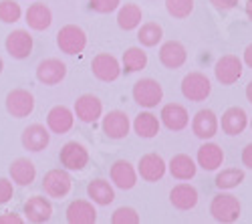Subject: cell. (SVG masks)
Wrapping results in <instances>:
<instances>
[{
    "label": "cell",
    "mask_w": 252,
    "mask_h": 224,
    "mask_svg": "<svg viewBox=\"0 0 252 224\" xmlns=\"http://www.w3.org/2000/svg\"><path fill=\"white\" fill-rule=\"evenodd\" d=\"M242 61H244V63H246V65L252 69V43H250V45L244 49V59H242Z\"/></svg>",
    "instance_id": "obj_43"
},
{
    "label": "cell",
    "mask_w": 252,
    "mask_h": 224,
    "mask_svg": "<svg viewBox=\"0 0 252 224\" xmlns=\"http://www.w3.org/2000/svg\"><path fill=\"white\" fill-rule=\"evenodd\" d=\"M121 65H123L121 71H125V73L143 71L145 65H148V53H145L141 47H129L121 57Z\"/></svg>",
    "instance_id": "obj_31"
},
{
    "label": "cell",
    "mask_w": 252,
    "mask_h": 224,
    "mask_svg": "<svg viewBox=\"0 0 252 224\" xmlns=\"http://www.w3.org/2000/svg\"><path fill=\"white\" fill-rule=\"evenodd\" d=\"M242 182H244V170H240V168H226V170L216 174L214 184H216L218 190H232V188L240 186Z\"/></svg>",
    "instance_id": "obj_33"
},
{
    "label": "cell",
    "mask_w": 252,
    "mask_h": 224,
    "mask_svg": "<svg viewBox=\"0 0 252 224\" xmlns=\"http://www.w3.org/2000/svg\"><path fill=\"white\" fill-rule=\"evenodd\" d=\"M167 170L165 160L159 154H145L139 158V164H137V174L141 176V180L145 182H159L163 178Z\"/></svg>",
    "instance_id": "obj_14"
},
{
    "label": "cell",
    "mask_w": 252,
    "mask_h": 224,
    "mask_svg": "<svg viewBox=\"0 0 252 224\" xmlns=\"http://www.w3.org/2000/svg\"><path fill=\"white\" fill-rule=\"evenodd\" d=\"M246 99H248L250 103H252V81H250V83L246 85Z\"/></svg>",
    "instance_id": "obj_44"
},
{
    "label": "cell",
    "mask_w": 252,
    "mask_h": 224,
    "mask_svg": "<svg viewBox=\"0 0 252 224\" xmlns=\"http://www.w3.org/2000/svg\"><path fill=\"white\" fill-rule=\"evenodd\" d=\"M188 59V51L180 40H167L159 49V63L165 69H180Z\"/></svg>",
    "instance_id": "obj_21"
},
{
    "label": "cell",
    "mask_w": 252,
    "mask_h": 224,
    "mask_svg": "<svg viewBox=\"0 0 252 224\" xmlns=\"http://www.w3.org/2000/svg\"><path fill=\"white\" fill-rule=\"evenodd\" d=\"M165 10L174 18H188L194 12V0H165Z\"/></svg>",
    "instance_id": "obj_35"
},
{
    "label": "cell",
    "mask_w": 252,
    "mask_h": 224,
    "mask_svg": "<svg viewBox=\"0 0 252 224\" xmlns=\"http://www.w3.org/2000/svg\"><path fill=\"white\" fill-rule=\"evenodd\" d=\"M212 93V83H210V79L200 73V71H194V73H188L182 81V95L190 101H206L208 95Z\"/></svg>",
    "instance_id": "obj_4"
},
{
    "label": "cell",
    "mask_w": 252,
    "mask_h": 224,
    "mask_svg": "<svg viewBox=\"0 0 252 224\" xmlns=\"http://www.w3.org/2000/svg\"><path fill=\"white\" fill-rule=\"evenodd\" d=\"M20 16H23V8L16 0H2L0 2V20L6 25H12V23H18Z\"/></svg>",
    "instance_id": "obj_36"
},
{
    "label": "cell",
    "mask_w": 252,
    "mask_h": 224,
    "mask_svg": "<svg viewBox=\"0 0 252 224\" xmlns=\"http://www.w3.org/2000/svg\"><path fill=\"white\" fill-rule=\"evenodd\" d=\"M14 196V184L10 178H0V204H8Z\"/></svg>",
    "instance_id": "obj_39"
},
{
    "label": "cell",
    "mask_w": 252,
    "mask_h": 224,
    "mask_svg": "<svg viewBox=\"0 0 252 224\" xmlns=\"http://www.w3.org/2000/svg\"><path fill=\"white\" fill-rule=\"evenodd\" d=\"M23 222H25V218H20L14 212H6L0 216V224H23Z\"/></svg>",
    "instance_id": "obj_41"
},
{
    "label": "cell",
    "mask_w": 252,
    "mask_h": 224,
    "mask_svg": "<svg viewBox=\"0 0 252 224\" xmlns=\"http://www.w3.org/2000/svg\"><path fill=\"white\" fill-rule=\"evenodd\" d=\"M4 105H6V111L16 119L29 117L34 111V95L29 89H12L6 95Z\"/></svg>",
    "instance_id": "obj_8"
},
{
    "label": "cell",
    "mask_w": 252,
    "mask_h": 224,
    "mask_svg": "<svg viewBox=\"0 0 252 224\" xmlns=\"http://www.w3.org/2000/svg\"><path fill=\"white\" fill-rule=\"evenodd\" d=\"M159 128H161V121L158 119V115L150 113V111H141L135 121H133V129L139 137L143 139H152L159 133Z\"/></svg>",
    "instance_id": "obj_30"
},
{
    "label": "cell",
    "mask_w": 252,
    "mask_h": 224,
    "mask_svg": "<svg viewBox=\"0 0 252 224\" xmlns=\"http://www.w3.org/2000/svg\"><path fill=\"white\" fill-rule=\"evenodd\" d=\"M25 20L32 31H47L53 25V12L45 2H34L27 8Z\"/></svg>",
    "instance_id": "obj_26"
},
{
    "label": "cell",
    "mask_w": 252,
    "mask_h": 224,
    "mask_svg": "<svg viewBox=\"0 0 252 224\" xmlns=\"http://www.w3.org/2000/svg\"><path fill=\"white\" fill-rule=\"evenodd\" d=\"M57 45L65 55H79L87 47V32L77 25H65L57 32Z\"/></svg>",
    "instance_id": "obj_2"
},
{
    "label": "cell",
    "mask_w": 252,
    "mask_h": 224,
    "mask_svg": "<svg viewBox=\"0 0 252 224\" xmlns=\"http://www.w3.org/2000/svg\"><path fill=\"white\" fill-rule=\"evenodd\" d=\"M196 161L198 166L206 172H214L218 170L222 164H224V150L218 146V144H212V141H208V144L200 146L198 150V156H196Z\"/></svg>",
    "instance_id": "obj_24"
},
{
    "label": "cell",
    "mask_w": 252,
    "mask_h": 224,
    "mask_svg": "<svg viewBox=\"0 0 252 224\" xmlns=\"http://www.w3.org/2000/svg\"><path fill=\"white\" fill-rule=\"evenodd\" d=\"M73 126H75V113L65 105H55L47 115V128L57 135L69 133Z\"/></svg>",
    "instance_id": "obj_18"
},
{
    "label": "cell",
    "mask_w": 252,
    "mask_h": 224,
    "mask_svg": "<svg viewBox=\"0 0 252 224\" xmlns=\"http://www.w3.org/2000/svg\"><path fill=\"white\" fill-rule=\"evenodd\" d=\"M242 206H240V200L234 194H216L210 202V214L216 222L222 224H232L240 218Z\"/></svg>",
    "instance_id": "obj_1"
},
{
    "label": "cell",
    "mask_w": 252,
    "mask_h": 224,
    "mask_svg": "<svg viewBox=\"0 0 252 224\" xmlns=\"http://www.w3.org/2000/svg\"><path fill=\"white\" fill-rule=\"evenodd\" d=\"M109 176L119 190H131L137 184V170L127 160H117L109 170Z\"/></svg>",
    "instance_id": "obj_20"
},
{
    "label": "cell",
    "mask_w": 252,
    "mask_h": 224,
    "mask_svg": "<svg viewBox=\"0 0 252 224\" xmlns=\"http://www.w3.org/2000/svg\"><path fill=\"white\" fill-rule=\"evenodd\" d=\"M220 126L226 135H240L248 126V115L242 107H228L222 113Z\"/></svg>",
    "instance_id": "obj_25"
},
{
    "label": "cell",
    "mask_w": 252,
    "mask_h": 224,
    "mask_svg": "<svg viewBox=\"0 0 252 224\" xmlns=\"http://www.w3.org/2000/svg\"><path fill=\"white\" fill-rule=\"evenodd\" d=\"M141 18H143L141 8L133 2H127V4H123L117 12V25L123 31H133L141 25Z\"/></svg>",
    "instance_id": "obj_32"
},
{
    "label": "cell",
    "mask_w": 252,
    "mask_h": 224,
    "mask_svg": "<svg viewBox=\"0 0 252 224\" xmlns=\"http://www.w3.org/2000/svg\"><path fill=\"white\" fill-rule=\"evenodd\" d=\"M8 176L16 186H31L36 178V166L29 158H16L8 168Z\"/></svg>",
    "instance_id": "obj_22"
},
{
    "label": "cell",
    "mask_w": 252,
    "mask_h": 224,
    "mask_svg": "<svg viewBox=\"0 0 252 224\" xmlns=\"http://www.w3.org/2000/svg\"><path fill=\"white\" fill-rule=\"evenodd\" d=\"M20 139H23L25 150L36 154V152H43V150L49 148V144H51V131L43 124H32L29 128H25L23 137H20Z\"/></svg>",
    "instance_id": "obj_15"
},
{
    "label": "cell",
    "mask_w": 252,
    "mask_h": 224,
    "mask_svg": "<svg viewBox=\"0 0 252 224\" xmlns=\"http://www.w3.org/2000/svg\"><path fill=\"white\" fill-rule=\"evenodd\" d=\"M91 71L93 75L103 81V83H111V81L119 79L121 75V65L119 61L109 55V53H99L97 57H93V63H91Z\"/></svg>",
    "instance_id": "obj_13"
},
{
    "label": "cell",
    "mask_w": 252,
    "mask_h": 224,
    "mask_svg": "<svg viewBox=\"0 0 252 224\" xmlns=\"http://www.w3.org/2000/svg\"><path fill=\"white\" fill-rule=\"evenodd\" d=\"M59 161L65 170L79 172L89 164V152L83 144H79V141H67L59 152Z\"/></svg>",
    "instance_id": "obj_6"
},
{
    "label": "cell",
    "mask_w": 252,
    "mask_h": 224,
    "mask_svg": "<svg viewBox=\"0 0 252 224\" xmlns=\"http://www.w3.org/2000/svg\"><path fill=\"white\" fill-rule=\"evenodd\" d=\"M2 71H4V61H2V57H0V75H2Z\"/></svg>",
    "instance_id": "obj_46"
},
{
    "label": "cell",
    "mask_w": 252,
    "mask_h": 224,
    "mask_svg": "<svg viewBox=\"0 0 252 224\" xmlns=\"http://www.w3.org/2000/svg\"><path fill=\"white\" fill-rule=\"evenodd\" d=\"M71 188H73V180L65 168L49 170L43 178V190L49 198H57V200L65 198V196H69Z\"/></svg>",
    "instance_id": "obj_3"
},
{
    "label": "cell",
    "mask_w": 252,
    "mask_h": 224,
    "mask_svg": "<svg viewBox=\"0 0 252 224\" xmlns=\"http://www.w3.org/2000/svg\"><path fill=\"white\" fill-rule=\"evenodd\" d=\"M73 113L79 121H83V124H95V121L101 119V115H103V103L97 95L85 93L75 101Z\"/></svg>",
    "instance_id": "obj_11"
},
{
    "label": "cell",
    "mask_w": 252,
    "mask_h": 224,
    "mask_svg": "<svg viewBox=\"0 0 252 224\" xmlns=\"http://www.w3.org/2000/svg\"><path fill=\"white\" fill-rule=\"evenodd\" d=\"M218 128H220L218 117H216V113L212 109H200L194 115V119H192V131H194V135L204 139V141L212 139L218 133Z\"/></svg>",
    "instance_id": "obj_17"
},
{
    "label": "cell",
    "mask_w": 252,
    "mask_h": 224,
    "mask_svg": "<svg viewBox=\"0 0 252 224\" xmlns=\"http://www.w3.org/2000/svg\"><path fill=\"white\" fill-rule=\"evenodd\" d=\"M210 4H212L216 10L226 12V10H232L238 6V0H210Z\"/></svg>",
    "instance_id": "obj_40"
},
{
    "label": "cell",
    "mask_w": 252,
    "mask_h": 224,
    "mask_svg": "<svg viewBox=\"0 0 252 224\" xmlns=\"http://www.w3.org/2000/svg\"><path fill=\"white\" fill-rule=\"evenodd\" d=\"M67 77V65L61 59L49 57L36 65V79L43 85H59Z\"/></svg>",
    "instance_id": "obj_12"
},
{
    "label": "cell",
    "mask_w": 252,
    "mask_h": 224,
    "mask_svg": "<svg viewBox=\"0 0 252 224\" xmlns=\"http://www.w3.org/2000/svg\"><path fill=\"white\" fill-rule=\"evenodd\" d=\"M87 196L91 198L93 204L109 206L111 202L115 200V190H113V186L109 184L107 180L97 178V180L89 182V186H87Z\"/></svg>",
    "instance_id": "obj_29"
},
{
    "label": "cell",
    "mask_w": 252,
    "mask_h": 224,
    "mask_svg": "<svg viewBox=\"0 0 252 224\" xmlns=\"http://www.w3.org/2000/svg\"><path fill=\"white\" fill-rule=\"evenodd\" d=\"M250 128H252V119H250Z\"/></svg>",
    "instance_id": "obj_47"
},
{
    "label": "cell",
    "mask_w": 252,
    "mask_h": 224,
    "mask_svg": "<svg viewBox=\"0 0 252 224\" xmlns=\"http://www.w3.org/2000/svg\"><path fill=\"white\" fill-rule=\"evenodd\" d=\"M214 75L218 79V83L222 85H234L236 81L242 77V59L236 55H224L216 61Z\"/></svg>",
    "instance_id": "obj_10"
},
{
    "label": "cell",
    "mask_w": 252,
    "mask_h": 224,
    "mask_svg": "<svg viewBox=\"0 0 252 224\" xmlns=\"http://www.w3.org/2000/svg\"><path fill=\"white\" fill-rule=\"evenodd\" d=\"M121 4V0H89V6L91 10L99 12V14H109L115 12Z\"/></svg>",
    "instance_id": "obj_38"
},
{
    "label": "cell",
    "mask_w": 252,
    "mask_h": 224,
    "mask_svg": "<svg viewBox=\"0 0 252 224\" xmlns=\"http://www.w3.org/2000/svg\"><path fill=\"white\" fill-rule=\"evenodd\" d=\"M4 47H6V53L12 57V59H29L31 53H32V47H34V40H32V34L25 29H16L12 31L6 40H4Z\"/></svg>",
    "instance_id": "obj_9"
},
{
    "label": "cell",
    "mask_w": 252,
    "mask_h": 224,
    "mask_svg": "<svg viewBox=\"0 0 252 224\" xmlns=\"http://www.w3.org/2000/svg\"><path fill=\"white\" fill-rule=\"evenodd\" d=\"M131 95H133V101L137 105H141L145 109H152L163 99V89L156 79H139L133 85Z\"/></svg>",
    "instance_id": "obj_5"
},
{
    "label": "cell",
    "mask_w": 252,
    "mask_h": 224,
    "mask_svg": "<svg viewBox=\"0 0 252 224\" xmlns=\"http://www.w3.org/2000/svg\"><path fill=\"white\" fill-rule=\"evenodd\" d=\"M139 214L135 208L129 206H121L111 214V222L113 224H139Z\"/></svg>",
    "instance_id": "obj_37"
},
{
    "label": "cell",
    "mask_w": 252,
    "mask_h": 224,
    "mask_svg": "<svg viewBox=\"0 0 252 224\" xmlns=\"http://www.w3.org/2000/svg\"><path fill=\"white\" fill-rule=\"evenodd\" d=\"M159 121L170 131H182L188 128V124H190V113H188V109L180 103H167L161 107Z\"/></svg>",
    "instance_id": "obj_16"
},
{
    "label": "cell",
    "mask_w": 252,
    "mask_h": 224,
    "mask_svg": "<svg viewBox=\"0 0 252 224\" xmlns=\"http://www.w3.org/2000/svg\"><path fill=\"white\" fill-rule=\"evenodd\" d=\"M101 128H103V133L109 139H123V137H127L131 129V121L125 111L113 109L101 117Z\"/></svg>",
    "instance_id": "obj_7"
},
{
    "label": "cell",
    "mask_w": 252,
    "mask_h": 224,
    "mask_svg": "<svg viewBox=\"0 0 252 224\" xmlns=\"http://www.w3.org/2000/svg\"><path fill=\"white\" fill-rule=\"evenodd\" d=\"M170 202L178 210H192L198 204V190L192 184H178L170 192Z\"/></svg>",
    "instance_id": "obj_27"
},
{
    "label": "cell",
    "mask_w": 252,
    "mask_h": 224,
    "mask_svg": "<svg viewBox=\"0 0 252 224\" xmlns=\"http://www.w3.org/2000/svg\"><path fill=\"white\" fill-rule=\"evenodd\" d=\"M246 16L252 20V0H248V2H246Z\"/></svg>",
    "instance_id": "obj_45"
},
{
    "label": "cell",
    "mask_w": 252,
    "mask_h": 224,
    "mask_svg": "<svg viewBox=\"0 0 252 224\" xmlns=\"http://www.w3.org/2000/svg\"><path fill=\"white\" fill-rule=\"evenodd\" d=\"M67 222L69 224H95L97 220V210L93 202L89 200H75L67 208Z\"/></svg>",
    "instance_id": "obj_23"
},
{
    "label": "cell",
    "mask_w": 252,
    "mask_h": 224,
    "mask_svg": "<svg viewBox=\"0 0 252 224\" xmlns=\"http://www.w3.org/2000/svg\"><path fill=\"white\" fill-rule=\"evenodd\" d=\"M25 216L29 222H34V224H43V222H49L51 216H53V204L51 200L45 198V196H31L27 202H25Z\"/></svg>",
    "instance_id": "obj_19"
},
{
    "label": "cell",
    "mask_w": 252,
    "mask_h": 224,
    "mask_svg": "<svg viewBox=\"0 0 252 224\" xmlns=\"http://www.w3.org/2000/svg\"><path fill=\"white\" fill-rule=\"evenodd\" d=\"M163 36V29L158 25V23H145L139 27L137 31V40L141 47H158V43Z\"/></svg>",
    "instance_id": "obj_34"
},
{
    "label": "cell",
    "mask_w": 252,
    "mask_h": 224,
    "mask_svg": "<svg viewBox=\"0 0 252 224\" xmlns=\"http://www.w3.org/2000/svg\"><path fill=\"white\" fill-rule=\"evenodd\" d=\"M242 164L252 170V144H248V146L242 150Z\"/></svg>",
    "instance_id": "obj_42"
},
{
    "label": "cell",
    "mask_w": 252,
    "mask_h": 224,
    "mask_svg": "<svg viewBox=\"0 0 252 224\" xmlns=\"http://www.w3.org/2000/svg\"><path fill=\"white\" fill-rule=\"evenodd\" d=\"M167 170L170 174L176 178V180H192L196 176V170H198V164L188 156V154H178L170 160V164H167Z\"/></svg>",
    "instance_id": "obj_28"
}]
</instances>
